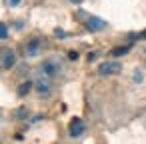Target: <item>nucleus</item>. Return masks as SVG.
Listing matches in <instances>:
<instances>
[{"instance_id": "obj_12", "label": "nucleus", "mask_w": 146, "mask_h": 144, "mask_svg": "<svg viewBox=\"0 0 146 144\" xmlns=\"http://www.w3.org/2000/svg\"><path fill=\"white\" fill-rule=\"evenodd\" d=\"M6 2H8L10 6H18V4H20V0H6Z\"/></svg>"}, {"instance_id": "obj_3", "label": "nucleus", "mask_w": 146, "mask_h": 144, "mask_svg": "<svg viewBox=\"0 0 146 144\" xmlns=\"http://www.w3.org/2000/svg\"><path fill=\"white\" fill-rule=\"evenodd\" d=\"M34 86H36V90H38V94H40V96H48V94H50V90H52L50 76H46L44 72H42V74H38V78H36V82H34Z\"/></svg>"}, {"instance_id": "obj_2", "label": "nucleus", "mask_w": 146, "mask_h": 144, "mask_svg": "<svg viewBox=\"0 0 146 144\" xmlns=\"http://www.w3.org/2000/svg\"><path fill=\"white\" fill-rule=\"evenodd\" d=\"M76 16L82 18V20L86 22V28L92 30V32H102V30L108 28V22L102 20V18H98V16H88V14H82V12H78Z\"/></svg>"}, {"instance_id": "obj_7", "label": "nucleus", "mask_w": 146, "mask_h": 144, "mask_svg": "<svg viewBox=\"0 0 146 144\" xmlns=\"http://www.w3.org/2000/svg\"><path fill=\"white\" fill-rule=\"evenodd\" d=\"M40 48H42V42L34 38V40L28 42V46H26V54H28V56H36V54L40 52Z\"/></svg>"}, {"instance_id": "obj_6", "label": "nucleus", "mask_w": 146, "mask_h": 144, "mask_svg": "<svg viewBox=\"0 0 146 144\" xmlns=\"http://www.w3.org/2000/svg\"><path fill=\"white\" fill-rule=\"evenodd\" d=\"M84 130H86V126H84V122L80 120V118H74L72 122H70V128H68V132H70V136H80V134H84Z\"/></svg>"}, {"instance_id": "obj_10", "label": "nucleus", "mask_w": 146, "mask_h": 144, "mask_svg": "<svg viewBox=\"0 0 146 144\" xmlns=\"http://www.w3.org/2000/svg\"><path fill=\"white\" fill-rule=\"evenodd\" d=\"M128 48H130V46H126V48H116V50H114L112 54H114V56H120V54H126V52H128Z\"/></svg>"}, {"instance_id": "obj_1", "label": "nucleus", "mask_w": 146, "mask_h": 144, "mask_svg": "<svg viewBox=\"0 0 146 144\" xmlns=\"http://www.w3.org/2000/svg\"><path fill=\"white\" fill-rule=\"evenodd\" d=\"M46 76H50V78H54V76H58V74H62V60L58 58V56H50V58H46L44 62H42V68H40Z\"/></svg>"}, {"instance_id": "obj_8", "label": "nucleus", "mask_w": 146, "mask_h": 144, "mask_svg": "<svg viewBox=\"0 0 146 144\" xmlns=\"http://www.w3.org/2000/svg\"><path fill=\"white\" fill-rule=\"evenodd\" d=\"M30 88H32V82H24V84H20L18 94H20V96H24V94H28V92H30Z\"/></svg>"}, {"instance_id": "obj_4", "label": "nucleus", "mask_w": 146, "mask_h": 144, "mask_svg": "<svg viewBox=\"0 0 146 144\" xmlns=\"http://www.w3.org/2000/svg\"><path fill=\"white\" fill-rule=\"evenodd\" d=\"M120 70H122L120 62H102L98 66V74L100 76H114V74H120Z\"/></svg>"}, {"instance_id": "obj_9", "label": "nucleus", "mask_w": 146, "mask_h": 144, "mask_svg": "<svg viewBox=\"0 0 146 144\" xmlns=\"http://www.w3.org/2000/svg\"><path fill=\"white\" fill-rule=\"evenodd\" d=\"M4 38H8V28H6V24L0 22V40H4Z\"/></svg>"}, {"instance_id": "obj_14", "label": "nucleus", "mask_w": 146, "mask_h": 144, "mask_svg": "<svg viewBox=\"0 0 146 144\" xmlns=\"http://www.w3.org/2000/svg\"><path fill=\"white\" fill-rule=\"evenodd\" d=\"M70 2H74V4H80V2H82V0H70Z\"/></svg>"}, {"instance_id": "obj_11", "label": "nucleus", "mask_w": 146, "mask_h": 144, "mask_svg": "<svg viewBox=\"0 0 146 144\" xmlns=\"http://www.w3.org/2000/svg\"><path fill=\"white\" fill-rule=\"evenodd\" d=\"M134 74H136V76H134V80H136V82H140V80H142V78H144V76H142V72H140V70H136V72H134Z\"/></svg>"}, {"instance_id": "obj_5", "label": "nucleus", "mask_w": 146, "mask_h": 144, "mask_svg": "<svg viewBox=\"0 0 146 144\" xmlns=\"http://www.w3.org/2000/svg\"><path fill=\"white\" fill-rule=\"evenodd\" d=\"M0 64H2V68H12L14 64H16V54H14V50H10V48H4L2 52H0Z\"/></svg>"}, {"instance_id": "obj_13", "label": "nucleus", "mask_w": 146, "mask_h": 144, "mask_svg": "<svg viewBox=\"0 0 146 144\" xmlns=\"http://www.w3.org/2000/svg\"><path fill=\"white\" fill-rule=\"evenodd\" d=\"M68 56H70V60H76V58H78V54H76V52H68Z\"/></svg>"}]
</instances>
